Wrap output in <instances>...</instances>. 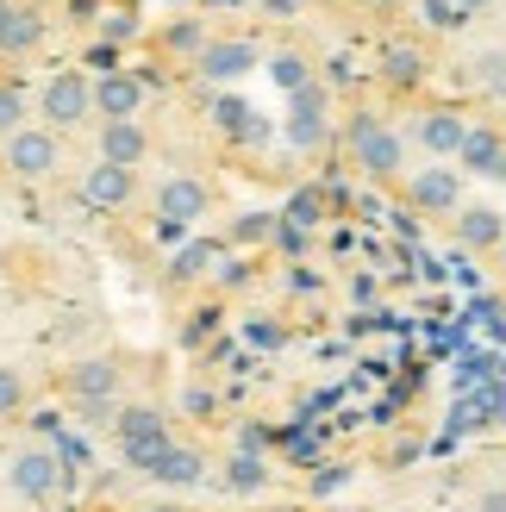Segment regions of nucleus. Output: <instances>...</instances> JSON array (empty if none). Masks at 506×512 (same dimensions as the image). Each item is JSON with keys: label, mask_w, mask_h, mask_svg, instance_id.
Listing matches in <instances>:
<instances>
[{"label": "nucleus", "mask_w": 506, "mask_h": 512, "mask_svg": "<svg viewBox=\"0 0 506 512\" xmlns=\"http://www.w3.org/2000/svg\"><path fill=\"white\" fill-rule=\"evenodd\" d=\"M344 150H350V163H357L363 175H375V182H394V175L407 169V138H400L388 119H375V113H350Z\"/></svg>", "instance_id": "obj_1"}, {"label": "nucleus", "mask_w": 506, "mask_h": 512, "mask_svg": "<svg viewBox=\"0 0 506 512\" xmlns=\"http://www.w3.org/2000/svg\"><path fill=\"white\" fill-rule=\"evenodd\" d=\"M94 119V75L82 69H57L50 82L38 88V125H50V132H75V125Z\"/></svg>", "instance_id": "obj_2"}, {"label": "nucleus", "mask_w": 506, "mask_h": 512, "mask_svg": "<svg viewBox=\"0 0 506 512\" xmlns=\"http://www.w3.org/2000/svg\"><path fill=\"white\" fill-rule=\"evenodd\" d=\"M0 144H7V150H0V163H7V175H13V182H25V188L50 182L57 163H63V138L50 132V125H19V132L0 138Z\"/></svg>", "instance_id": "obj_3"}, {"label": "nucleus", "mask_w": 506, "mask_h": 512, "mask_svg": "<svg viewBox=\"0 0 506 512\" xmlns=\"http://www.w3.org/2000/svg\"><path fill=\"white\" fill-rule=\"evenodd\" d=\"M63 481H69V475H63V456L44 450V444H19V450L7 456V488H13L19 500H32V506L57 500Z\"/></svg>", "instance_id": "obj_4"}, {"label": "nucleus", "mask_w": 506, "mask_h": 512, "mask_svg": "<svg viewBox=\"0 0 506 512\" xmlns=\"http://www.w3.org/2000/svg\"><path fill=\"white\" fill-rule=\"evenodd\" d=\"M63 394L75 406H119L125 363H119V356H75V363L63 369Z\"/></svg>", "instance_id": "obj_5"}, {"label": "nucleus", "mask_w": 506, "mask_h": 512, "mask_svg": "<svg viewBox=\"0 0 506 512\" xmlns=\"http://www.w3.org/2000/svg\"><path fill=\"white\" fill-rule=\"evenodd\" d=\"M282 138H288V150H300V157H313V150L332 144V100H325L319 82H313V88H300V94L288 100Z\"/></svg>", "instance_id": "obj_6"}, {"label": "nucleus", "mask_w": 506, "mask_h": 512, "mask_svg": "<svg viewBox=\"0 0 506 512\" xmlns=\"http://www.w3.org/2000/svg\"><path fill=\"white\" fill-rule=\"evenodd\" d=\"M407 200H413V213L457 219L463 213V175L450 169V163H425L419 175H407Z\"/></svg>", "instance_id": "obj_7"}, {"label": "nucleus", "mask_w": 506, "mask_h": 512, "mask_svg": "<svg viewBox=\"0 0 506 512\" xmlns=\"http://www.w3.org/2000/svg\"><path fill=\"white\" fill-rule=\"evenodd\" d=\"M263 63V50L250 44V38H213L207 50H200V63H194V75L207 88H232V82H244L250 69Z\"/></svg>", "instance_id": "obj_8"}, {"label": "nucleus", "mask_w": 506, "mask_h": 512, "mask_svg": "<svg viewBox=\"0 0 506 512\" xmlns=\"http://www.w3.org/2000/svg\"><path fill=\"white\" fill-rule=\"evenodd\" d=\"M150 207H157V219H169V225H194V219L213 213V188L200 182V175H163L157 194H150Z\"/></svg>", "instance_id": "obj_9"}, {"label": "nucleus", "mask_w": 506, "mask_h": 512, "mask_svg": "<svg viewBox=\"0 0 506 512\" xmlns=\"http://www.w3.org/2000/svg\"><path fill=\"white\" fill-rule=\"evenodd\" d=\"M463 138H469V119H463L457 107H419V113H413V144H419L432 163H450V157L463 150Z\"/></svg>", "instance_id": "obj_10"}, {"label": "nucleus", "mask_w": 506, "mask_h": 512, "mask_svg": "<svg viewBox=\"0 0 506 512\" xmlns=\"http://www.w3.org/2000/svg\"><path fill=\"white\" fill-rule=\"evenodd\" d=\"M82 200H88L94 213H125V207L138 200V169H119V163H107V157L88 163V169H82Z\"/></svg>", "instance_id": "obj_11"}, {"label": "nucleus", "mask_w": 506, "mask_h": 512, "mask_svg": "<svg viewBox=\"0 0 506 512\" xmlns=\"http://www.w3.org/2000/svg\"><path fill=\"white\" fill-rule=\"evenodd\" d=\"M94 113L100 119H138L144 113V75H132V69L94 75Z\"/></svg>", "instance_id": "obj_12"}, {"label": "nucleus", "mask_w": 506, "mask_h": 512, "mask_svg": "<svg viewBox=\"0 0 506 512\" xmlns=\"http://www.w3.org/2000/svg\"><path fill=\"white\" fill-rule=\"evenodd\" d=\"M113 438L119 450H132V444H169V413L157 400H125L119 413H113Z\"/></svg>", "instance_id": "obj_13"}, {"label": "nucleus", "mask_w": 506, "mask_h": 512, "mask_svg": "<svg viewBox=\"0 0 506 512\" xmlns=\"http://www.w3.org/2000/svg\"><path fill=\"white\" fill-rule=\"evenodd\" d=\"M44 13L38 7H19V0H7L0 7V57H32V50L44 44Z\"/></svg>", "instance_id": "obj_14"}, {"label": "nucleus", "mask_w": 506, "mask_h": 512, "mask_svg": "<svg viewBox=\"0 0 506 512\" xmlns=\"http://www.w3.org/2000/svg\"><path fill=\"white\" fill-rule=\"evenodd\" d=\"M100 157L119 163V169H138L150 157V132L138 119H100Z\"/></svg>", "instance_id": "obj_15"}, {"label": "nucleus", "mask_w": 506, "mask_h": 512, "mask_svg": "<svg viewBox=\"0 0 506 512\" xmlns=\"http://www.w3.org/2000/svg\"><path fill=\"white\" fill-rule=\"evenodd\" d=\"M457 163L469 175H488V182H506V138L494 132V125H469V138L457 150Z\"/></svg>", "instance_id": "obj_16"}, {"label": "nucleus", "mask_w": 506, "mask_h": 512, "mask_svg": "<svg viewBox=\"0 0 506 512\" xmlns=\"http://www.w3.org/2000/svg\"><path fill=\"white\" fill-rule=\"evenodd\" d=\"M425 75H432V57H425V44H413V38H394L388 50H382V82L388 88H400V94H413Z\"/></svg>", "instance_id": "obj_17"}, {"label": "nucleus", "mask_w": 506, "mask_h": 512, "mask_svg": "<svg viewBox=\"0 0 506 512\" xmlns=\"http://www.w3.org/2000/svg\"><path fill=\"white\" fill-rule=\"evenodd\" d=\"M150 481H157V488H200V481H207V450L169 444L157 456V469H150Z\"/></svg>", "instance_id": "obj_18"}, {"label": "nucleus", "mask_w": 506, "mask_h": 512, "mask_svg": "<svg viewBox=\"0 0 506 512\" xmlns=\"http://www.w3.org/2000/svg\"><path fill=\"white\" fill-rule=\"evenodd\" d=\"M450 225H457V244H463V250H500V244H506L500 207H469V200H463V213L450 219Z\"/></svg>", "instance_id": "obj_19"}, {"label": "nucleus", "mask_w": 506, "mask_h": 512, "mask_svg": "<svg viewBox=\"0 0 506 512\" xmlns=\"http://www.w3.org/2000/svg\"><path fill=\"white\" fill-rule=\"evenodd\" d=\"M213 38H207V25H200V19H175V25H163V32H157V50H163V57L169 63H200V50H207Z\"/></svg>", "instance_id": "obj_20"}, {"label": "nucleus", "mask_w": 506, "mask_h": 512, "mask_svg": "<svg viewBox=\"0 0 506 512\" xmlns=\"http://www.w3.org/2000/svg\"><path fill=\"white\" fill-rule=\"evenodd\" d=\"M269 82H275V88H282V94L294 100L300 88H313V82H319V75H313V57H307V50H294V44L269 50Z\"/></svg>", "instance_id": "obj_21"}, {"label": "nucleus", "mask_w": 506, "mask_h": 512, "mask_svg": "<svg viewBox=\"0 0 506 512\" xmlns=\"http://www.w3.org/2000/svg\"><path fill=\"white\" fill-rule=\"evenodd\" d=\"M219 481L232 494H263L269 488V463H263L257 450H232V456H225V469H219Z\"/></svg>", "instance_id": "obj_22"}, {"label": "nucleus", "mask_w": 506, "mask_h": 512, "mask_svg": "<svg viewBox=\"0 0 506 512\" xmlns=\"http://www.w3.org/2000/svg\"><path fill=\"white\" fill-rule=\"evenodd\" d=\"M25 406H32V381H25V369L0 363V419H19Z\"/></svg>", "instance_id": "obj_23"}, {"label": "nucleus", "mask_w": 506, "mask_h": 512, "mask_svg": "<svg viewBox=\"0 0 506 512\" xmlns=\"http://www.w3.org/2000/svg\"><path fill=\"white\" fill-rule=\"evenodd\" d=\"M469 82L494 100H506V50H482V57L469 63Z\"/></svg>", "instance_id": "obj_24"}, {"label": "nucleus", "mask_w": 506, "mask_h": 512, "mask_svg": "<svg viewBox=\"0 0 506 512\" xmlns=\"http://www.w3.org/2000/svg\"><path fill=\"white\" fill-rule=\"evenodd\" d=\"M275 225H282V213H238L225 238H232V244H269V238H275Z\"/></svg>", "instance_id": "obj_25"}, {"label": "nucleus", "mask_w": 506, "mask_h": 512, "mask_svg": "<svg viewBox=\"0 0 506 512\" xmlns=\"http://www.w3.org/2000/svg\"><path fill=\"white\" fill-rule=\"evenodd\" d=\"M244 119H250V107H244L238 94H219V100H213V125H219L225 138H238V132H244Z\"/></svg>", "instance_id": "obj_26"}, {"label": "nucleus", "mask_w": 506, "mask_h": 512, "mask_svg": "<svg viewBox=\"0 0 506 512\" xmlns=\"http://www.w3.org/2000/svg\"><path fill=\"white\" fill-rule=\"evenodd\" d=\"M25 125V94H19V82H0V138H13Z\"/></svg>", "instance_id": "obj_27"}, {"label": "nucleus", "mask_w": 506, "mask_h": 512, "mask_svg": "<svg viewBox=\"0 0 506 512\" xmlns=\"http://www.w3.org/2000/svg\"><path fill=\"white\" fill-rule=\"evenodd\" d=\"M207 256H213V244H188L182 256H175V269H169V281H194L200 269H207Z\"/></svg>", "instance_id": "obj_28"}, {"label": "nucleus", "mask_w": 506, "mask_h": 512, "mask_svg": "<svg viewBox=\"0 0 506 512\" xmlns=\"http://www.w3.org/2000/svg\"><path fill=\"white\" fill-rule=\"evenodd\" d=\"M288 225H300V232H307V225H319V194H294V200H288Z\"/></svg>", "instance_id": "obj_29"}, {"label": "nucleus", "mask_w": 506, "mask_h": 512, "mask_svg": "<svg viewBox=\"0 0 506 512\" xmlns=\"http://www.w3.org/2000/svg\"><path fill=\"white\" fill-rule=\"evenodd\" d=\"M425 25H438V32H450V25H463L457 0H425Z\"/></svg>", "instance_id": "obj_30"}, {"label": "nucleus", "mask_w": 506, "mask_h": 512, "mask_svg": "<svg viewBox=\"0 0 506 512\" xmlns=\"http://www.w3.org/2000/svg\"><path fill=\"white\" fill-rule=\"evenodd\" d=\"M232 144H244V150H257V144H269V119H263L257 107H250V119H244V132H238Z\"/></svg>", "instance_id": "obj_31"}, {"label": "nucleus", "mask_w": 506, "mask_h": 512, "mask_svg": "<svg viewBox=\"0 0 506 512\" xmlns=\"http://www.w3.org/2000/svg\"><path fill=\"white\" fill-rule=\"evenodd\" d=\"M282 338H288V331H282V319H250V344H269V350H275Z\"/></svg>", "instance_id": "obj_32"}, {"label": "nucleus", "mask_w": 506, "mask_h": 512, "mask_svg": "<svg viewBox=\"0 0 506 512\" xmlns=\"http://www.w3.org/2000/svg\"><path fill=\"white\" fill-rule=\"evenodd\" d=\"M100 38H107V44H125V38H138V19H132V13H119V19H107V25H100Z\"/></svg>", "instance_id": "obj_33"}, {"label": "nucleus", "mask_w": 506, "mask_h": 512, "mask_svg": "<svg viewBox=\"0 0 506 512\" xmlns=\"http://www.w3.org/2000/svg\"><path fill=\"white\" fill-rule=\"evenodd\" d=\"M475 512H506V488H482L475 494Z\"/></svg>", "instance_id": "obj_34"}, {"label": "nucleus", "mask_w": 506, "mask_h": 512, "mask_svg": "<svg viewBox=\"0 0 506 512\" xmlns=\"http://www.w3.org/2000/svg\"><path fill=\"white\" fill-rule=\"evenodd\" d=\"M244 281H250V263H225L219 269V288H244Z\"/></svg>", "instance_id": "obj_35"}, {"label": "nucleus", "mask_w": 506, "mask_h": 512, "mask_svg": "<svg viewBox=\"0 0 506 512\" xmlns=\"http://www.w3.org/2000/svg\"><path fill=\"white\" fill-rule=\"evenodd\" d=\"M182 406H188V413H213V388H188Z\"/></svg>", "instance_id": "obj_36"}, {"label": "nucleus", "mask_w": 506, "mask_h": 512, "mask_svg": "<svg viewBox=\"0 0 506 512\" xmlns=\"http://www.w3.org/2000/svg\"><path fill=\"white\" fill-rule=\"evenodd\" d=\"M263 7H269L275 19H288V13H300V0H263Z\"/></svg>", "instance_id": "obj_37"}, {"label": "nucleus", "mask_w": 506, "mask_h": 512, "mask_svg": "<svg viewBox=\"0 0 506 512\" xmlns=\"http://www.w3.org/2000/svg\"><path fill=\"white\" fill-rule=\"evenodd\" d=\"M488 7H494V0H457V13H463V19H475V13H488Z\"/></svg>", "instance_id": "obj_38"}, {"label": "nucleus", "mask_w": 506, "mask_h": 512, "mask_svg": "<svg viewBox=\"0 0 506 512\" xmlns=\"http://www.w3.org/2000/svg\"><path fill=\"white\" fill-rule=\"evenodd\" d=\"M138 512H182V506H169V500H150V506H138Z\"/></svg>", "instance_id": "obj_39"}, {"label": "nucleus", "mask_w": 506, "mask_h": 512, "mask_svg": "<svg viewBox=\"0 0 506 512\" xmlns=\"http://www.w3.org/2000/svg\"><path fill=\"white\" fill-rule=\"evenodd\" d=\"M375 7H400V0H375Z\"/></svg>", "instance_id": "obj_40"}, {"label": "nucleus", "mask_w": 506, "mask_h": 512, "mask_svg": "<svg viewBox=\"0 0 506 512\" xmlns=\"http://www.w3.org/2000/svg\"><path fill=\"white\" fill-rule=\"evenodd\" d=\"M500 263H506V244H500Z\"/></svg>", "instance_id": "obj_41"}, {"label": "nucleus", "mask_w": 506, "mask_h": 512, "mask_svg": "<svg viewBox=\"0 0 506 512\" xmlns=\"http://www.w3.org/2000/svg\"><path fill=\"white\" fill-rule=\"evenodd\" d=\"M300 7H307V0H300Z\"/></svg>", "instance_id": "obj_42"}, {"label": "nucleus", "mask_w": 506, "mask_h": 512, "mask_svg": "<svg viewBox=\"0 0 506 512\" xmlns=\"http://www.w3.org/2000/svg\"><path fill=\"white\" fill-rule=\"evenodd\" d=\"M0 463H7V456H0Z\"/></svg>", "instance_id": "obj_43"}, {"label": "nucleus", "mask_w": 506, "mask_h": 512, "mask_svg": "<svg viewBox=\"0 0 506 512\" xmlns=\"http://www.w3.org/2000/svg\"><path fill=\"white\" fill-rule=\"evenodd\" d=\"M0 7H7V0H0Z\"/></svg>", "instance_id": "obj_44"}]
</instances>
